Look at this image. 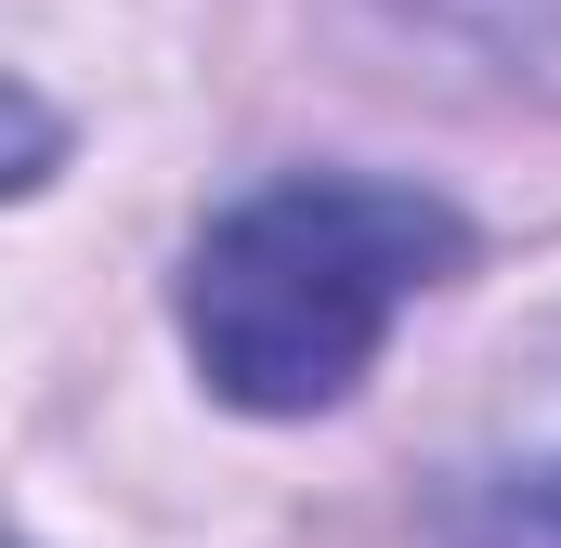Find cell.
Returning a JSON list of instances; mask_svg holds the SVG:
<instances>
[{"label":"cell","instance_id":"1","mask_svg":"<svg viewBox=\"0 0 561 548\" xmlns=\"http://www.w3.org/2000/svg\"><path fill=\"white\" fill-rule=\"evenodd\" d=\"M457 262L470 222L444 196L379 170H287L209 209V236L183 249V353L222 406L313 418L379 366L405 300H431Z\"/></svg>","mask_w":561,"mask_h":548},{"label":"cell","instance_id":"2","mask_svg":"<svg viewBox=\"0 0 561 548\" xmlns=\"http://www.w3.org/2000/svg\"><path fill=\"white\" fill-rule=\"evenodd\" d=\"M523 510H536V523H549V536H561V457H549V470H536V483H523Z\"/></svg>","mask_w":561,"mask_h":548}]
</instances>
